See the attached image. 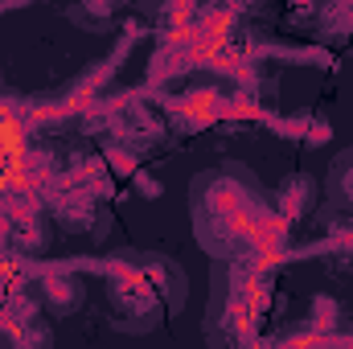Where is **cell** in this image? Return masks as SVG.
<instances>
[{"label": "cell", "instance_id": "1", "mask_svg": "<svg viewBox=\"0 0 353 349\" xmlns=\"http://www.w3.org/2000/svg\"><path fill=\"white\" fill-rule=\"evenodd\" d=\"M193 226L201 247L214 251L218 259H234L247 251L263 255V251H279L283 243V222L271 214L255 177H247L243 169H218L197 181Z\"/></svg>", "mask_w": 353, "mask_h": 349}, {"label": "cell", "instance_id": "2", "mask_svg": "<svg viewBox=\"0 0 353 349\" xmlns=\"http://www.w3.org/2000/svg\"><path fill=\"white\" fill-rule=\"evenodd\" d=\"M259 304H263V283L255 267H243L234 275V288H226L214 304V346L218 349H243L255 337V321H259Z\"/></svg>", "mask_w": 353, "mask_h": 349}, {"label": "cell", "instance_id": "3", "mask_svg": "<svg viewBox=\"0 0 353 349\" xmlns=\"http://www.w3.org/2000/svg\"><path fill=\"white\" fill-rule=\"evenodd\" d=\"M218 103H222V94H218V90H193V94H185L181 103H173V111L181 115V119L205 123V119L218 111Z\"/></svg>", "mask_w": 353, "mask_h": 349}]
</instances>
